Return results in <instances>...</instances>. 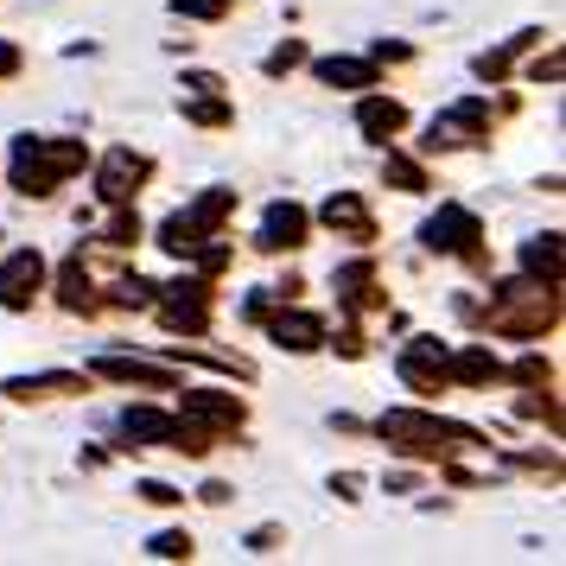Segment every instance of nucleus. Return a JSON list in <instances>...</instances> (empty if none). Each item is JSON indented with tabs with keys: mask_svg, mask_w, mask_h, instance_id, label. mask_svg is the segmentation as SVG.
Listing matches in <instances>:
<instances>
[{
	"mask_svg": "<svg viewBox=\"0 0 566 566\" xmlns=\"http://www.w3.org/2000/svg\"><path fill=\"white\" fill-rule=\"evenodd\" d=\"M376 439L395 446L401 459H452L464 446H484L490 433L459 427V420H446L433 408H388V413H376Z\"/></svg>",
	"mask_w": 566,
	"mask_h": 566,
	"instance_id": "obj_1",
	"label": "nucleus"
},
{
	"mask_svg": "<svg viewBox=\"0 0 566 566\" xmlns=\"http://www.w3.org/2000/svg\"><path fill=\"white\" fill-rule=\"evenodd\" d=\"M478 325L490 337H547L560 325V286L528 281V274L522 281H503L490 293V306L478 312Z\"/></svg>",
	"mask_w": 566,
	"mask_h": 566,
	"instance_id": "obj_2",
	"label": "nucleus"
},
{
	"mask_svg": "<svg viewBox=\"0 0 566 566\" xmlns=\"http://www.w3.org/2000/svg\"><path fill=\"white\" fill-rule=\"evenodd\" d=\"M90 166V147L83 140H45V134H20L13 140V166H7V185L20 198H52L64 179H77Z\"/></svg>",
	"mask_w": 566,
	"mask_h": 566,
	"instance_id": "obj_3",
	"label": "nucleus"
},
{
	"mask_svg": "<svg viewBox=\"0 0 566 566\" xmlns=\"http://www.w3.org/2000/svg\"><path fill=\"white\" fill-rule=\"evenodd\" d=\"M420 242H427V255H459L464 268H478V274L490 268L484 223H478V210H464V205H439V217L420 223Z\"/></svg>",
	"mask_w": 566,
	"mask_h": 566,
	"instance_id": "obj_4",
	"label": "nucleus"
},
{
	"mask_svg": "<svg viewBox=\"0 0 566 566\" xmlns=\"http://www.w3.org/2000/svg\"><path fill=\"white\" fill-rule=\"evenodd\" d=\"M210 300H217V293H210L205 274H179L172 286H159L154 312L172 337H205L210 332Z\"/></svg>",
	"mask_w": 566,
	"mask_h": 566,
	"instance_id": "obj_5",
	"label": "nucleus"
},
{
	"mask_svg": "<svg viewBox=\"0 0 566 566\" xmlns=\"http://www.w3.org/2000/svg\"><path fill=\"white\" fill-rule=\"evenodd\" d=\"M179 420H191L210 439H235L242 420H249V401L230 395V388H179Z\"/></svg>",
	"mask_w": 566,
	"mask_h": 566,
	"instance_id": "obj_6",
	"label": "nucleus"
},
{
	"mask_svg": "<svg viewBox=\"0 0 566 566\" xmlns=\"http://www.w3.org/2000/svg\"><path fill=\"white\" fill-rule=\"evenodd\" d=\"M490 128H496V115H490L484 96H464V103H452L446 115H433V128H427V154H459V147H478V140H490Z\"/></svg>",
	"mask_w": 566,
	"mask_h": 566,
	"instance_id": "obj_7",
	"label": "nucleus"
},
{
	"mask_svg": "<svg viewBox=\"0 0 566 566\" xmlns=\"http://www.w3.org/2000/svg\"><path fill=\"white\" fill-rule=\"evenodd\" d=\"M261 325H268V337H274L281 350H293V357H312V350H325V344H332L325 318H318V312H306V306H293V300H281V306L268 312Z\"/></svg>",
	"mask_w": 566,
	"mask_h": 566,
	"instance_id": "obj_8",
	"label": "nucleus"
},
{
	"mask_svg": "<svg viewBox=\"0 0 566 566\" xmlns=\"http://www.w3.org/2000/svg\"><path fill=\"white\" fill-rule=\"evenodd\" d=\"M147 179H154V159L134 154V147H115V154L96 166V198H103L108 210H115V205H134Z\"/></svg>",
	"mask_w": 566,
	"mask_h": 566,
	"instance_id": "obj_9",
	"label": "nucleus"
},
{
	"mask_svg": "<svg viewBox=\"0 0 566 566\" xmlns=\"http://www.w3.org/2000/svg\"><path fill=\"white\" fill-rule=\"evenodd\" d=\"M312 235V210L293 205V198H281V205H268V217H261L255 230V249L261 255H300Z\"/></svg>",
	"mask_w": 566,
	"mask_h": 566,
	"instance_id": "obj_10",
	"label": "nucleus"
},
{
	"mask_svg": "<svg viewBox=\"0 0 566 566\" xmlns=\"http://www.w3.org/2000/svg\"><path fill=\"white\" fill-rule=\"evenodd\" d=\"M39 293H45V255L39 249H13L0 261V312H32Z\"/></svg>",
	"mask_w": 566,
	"mask_h": 566,
	"instance_id": "obj_11",
	"label": "nucleus"
},
{
	"mask_svg": "<svg viewBox=\"0 0 566 566\" xmlns=\"http://www.w3.org/2000/svg\"><path fill=\"white\" fill-rule=\"evenodd\" d=\"M332 293L344 312H388L382 300V281H376V255L363 249L357 261H344V268H332Z\"/></svg>",
	"mask_w": 566,
	"mask_h": 566,
	"instance_id": "obj_12",
	"label": "nucleus"
},
{
	"mask_svg": "<svg viewBox=\"0 0 566 566\" xmlns=\"http://www.w3.org/2000/svg\"><path fill=\"white\" fill-rule=\"evenodd\" d=\"M395 369H401V382H408L413 395H439V388H446V344H439V337H408L401 357H395Z\"/></svg>",
	"mask_w": 566,
	"mask_h": 566,
	"instance_id": "obj_13",
	"label": "nucleus"
},
{
	"mask_svg": "<svg viewBox=\"0 0 566 566\" xmlns=\"http://www.w3.org/2000/svg\"><path fill=\"white\" fill-rule=\"evenodd\" d=\"M357 134L376 140V147L401 140V134H408V103H401V96H382V90H363L357 96Z\"/></svg>",
	"mask_w": 566,
	"mask_h": 566,
	"instance_id": "obj_14",
	"label": "nucleus"
},
{
	"mask_svg": "<svg viewBox=\"0 0 566 566\" xmlns=\"http://www.w3.org/2000/svg\"><path fill=\"white\" fill-rule=\"evenodd\" d=\"M318 223H325L337 242H357V249L376 242V217H369V205H363L357 191H332V198L318 205Z\"/></svg>",
	"mask_w": 566,
	"mask_h": 566,
	"instance_id": "obj_15",
	"label": "nucleus"
},
{
	"mask_svg": "<svg viewBox=\"0 0 566 566\" xmlns=\"http://www.w3.org/2000/svg\"><path fill=\"white\" fill-rule=\"evenodd\" d=\"M7 401H57V395H90V369H39V376H7Z\"/></svg>",
	"mask_w": 566,
	"mask_h": 566,
	"instance_id": "obj_16",
	"label": "nucleus"
},
{
	"mask_svg": "<svg viewBox=\"0 0 566 566\" xmlns=\"http://www.w3.org/2000/svg\"><path fill=\"white\" fill-rule=\"evenodd\" d=\"M90 376H103V382L154 388V395H179V376H172L166 363H147V357H96V363H90Z\"/></svg>",
	"mask_w": 566,
	"mask_h": 566,
	"instance_id": "obj_17",
	"label": "nucleus"
},
{
	"mask_svg": "<svg viewBox=\"0 0 566 566\" xmlns=\"http://www.w3.org/2000/svg\"><path fill=\"white\" fill-rule=\"evenodd\" d=\"M57 306L71 312V318H96L103 312V300H96V274H90V261L77 255H64V268H57Z\"/></svg>",
	"mask_w": 566,
	"mask_h": 566,
	"instance_id": "obj_18",
	"label": "nucleus"
},
{
	"mask_svg": "<svg viewBox=\"0 0 566 566\" xmlns=\"http://www.w3.org/2000/svg\"><path fill=\"white\" fill-rule=\"evenodd\" d=\"M312 64V57H306ZM312 77L325 83V90H382V64H376V57H318V64H312Z\"/></svg>",
	"mask_w": 566,
	"mask_h": 566,
	"instance_id": "obj_19",
	"label": "nucleus"
},
{
	"mask_svg": "<svg viewBox=\"0 0 566 566\" xmlns=\"http://www.w3.org/2000/svg\"><path fill=\"white\" fill-rule=\"evenodd\" d=\"M446 382L490 388V382H503V363H496L490 344H464V350H446Z\"/></svg>",
	"mask_w": 566,
	"mask_h": 566,
	"instance_id": "obj_20",
	"label": "nucleus"
},
{
	"mask_svg": "<svg viewBox=\"0 0 566 566\" xmlns=\"http://www.w3.org/2000/svg\"><path fill=\"white\" fill-rule=\"evenodd\" d=\"M522 274H528V281H547V286L566 281V268H560V230L528 235V242H522Z\"/></svg>",
	"mask_w": 566,
	"mask_h": 566,
	"instance_id": "obj_21",
	"label": "nucleus"
},
{
	"mask_svg": "<svg viewBox=\"0 0 566 566\" xmlns=\"http://www.w3.org/2000/svg\"><path fill=\"white\" fill-rule=\"evenodd\" d=\"M382 179L395 185V191H408V198H420V191H433V179H427V166L413 154H401L395 140H388V154H382Z\"/></svg>",
	"mask_w": 566,
	"mask_h": 566,
	"instance_id": "obj_22",
	"label": "nucleus"
},
{
	"mask_svg": "<svg viewBox=\"0 0 566 566\" xmlns=\"http://www.w3.org/2000/svg\"><path fill=\"white\" fill-rule=\"evenodd\" d=\"M205 242H210V235L191 223V210H172V217L159 223V249H166V255H179V261H191Z\"/></svg>",
	"mask_w": 566,
	"mask_h": 566,
	"instance_id": "obj_23",
	"label": "nucleus"
},
{
	"mask_svg": "<svg viewBox=\"0 0 566 566\" xmlns=\"http://www.w3.org/2000/svg\"><path fill=\"white\" fill-rule=\"evenodd\" d=\"M230 217H235V191H230V185H210L205 198L191 205V223H198L205 235H223V223H230Z\"/></svg>",
	"mask_w": 566,
	"mask_h": 566,
	"instance_id": "obj_24",
	"label": "nucleus"
},
{
	"mask_svg": "<svg viewBox=\"0 0 566 566\" xmlns=\"http://www.w3.org/2000/svg\"><path fill=\"white\" fill-rule=\"evenodd\" d=\"M154 300H159V286L147 281V274H122L103 306H115V312H154Z\"/></svg>",
	"mask_w": 566,
	"mask_h": 566,
	"instance_id": "obj_25",
	"label": "nucleus"
},
{
	"mask_svg": "<svg viewBox=\"0 0 566 566\" xmlns=\"http://www.w3.org/2000/svg\"><path fill=\"white\" fill-rule=\"evenodd\" d=\"M185 122H198V128H230L235 108L223 96H198V90H185Z\"/></svg>",
	"mask_w": 566,
	"mask_h": 566,
	"instance_id": "obj_26",
	"label": "nucleus"
},
{
	"mask_svg": "<svg viewBox=\"0 0 566 566\" xmlns=\"http://www.w3.org/2000/svg\"><path fill=\"white\" fill-rule=\"evenodd\" d=\"M103 249H134L140 242V217H134V205H115V217H108V230L96 235Z\"/></svg>",
	"mask_w": 566,
	"mask_h": 566,
	"instance_id": "obj_27",
	"label": "nucleus"
},
{
	"mask_svg": "<svg viewBox=\"0 0 566 566\" xmlns=\"http://www.w3.org/2000/svg\"><path fill=\"white\" fill-rule=\"evenodd\" d=\"M261 71H268L274 83H281V77H293V71H306V45H300V39H281L274 52L261 57Z\"/></svg>",
	"mask_w": 566,
	"mask_h": 566,
	"instance_id": "obj_28",
	"label": "nucleus"
},
{
	"mask_svg": "<svg viewBox=\"0 0 566 566\" xmlns=\"http://www.w3.org/2000/svg\"><path fill=\"white\" fill-rule=\"evenodd\" d=\"M147 554H154V560H191L198 541H191V528H159V535L147 541Z\"/></svg>",
	"mask_w": 566,
	"mask_h": 566,
	"instance_id": "obj_29",
	"label": "nucleus"
},
{
	"mask_svg": "<svg viewBox=\"0 0 566 566\" xmlns=\"http://www.w3.org/2000/svg\"><path fill=\"white\" fill-rule=\"evenodd\" d=\"M510 382H522V388H554V363L541 357V350H528V357H515V369H503Z\"/></svg>",
	"mask_w": 566,
	"mask_h": 566,
	"instance_id": "obj_30",
	"label": "nucleus"
},
{
	"mask_svg": "<svg viewBox=\"0 0 566 566\" xmlns=\"http://www.w3.org/2000/svg\"><path fill=\"white\" fill-rule=\"evenodd\" d=\"M134 496H140L147 510H179V503H185V490L159 484V478H140V484H134Z\"/></svg>",
	"mask_w": 566,
	"mask_h": 566,
	"instance_id": "obj_31",
	"label": "nucleus"
},
{
	"mask_svg": "<svg viewBox=\"0 0 566 566\" xmlns=\"http://www.w3.org/2000/svg\"><path fill=\"white\" fill-rule=\"evenodd\" d=\"M471 71H478V77H484V83H503V77H510V71H515L510 45H496V52H478V57H471Z\"/></svg>",
	"mask_w": 566,
	"mask_h": 566,
	"instance_id": "obj_32",
	"label": "nucleus"
},
{
	"mask_svg": "<svg viewBox=\"0 0 566 566\" xmlns=\"http://www.w3.org/2000/svg\"><path fill=\"white\" fill-rule=\"evenodd\" d=\"M172 13H185V20H223L230 0H172Z\"/></svg>",
	"mask_w": 566,
	"mask_h": 566,
	"instance_id": "obj_33",
	"label": "nucleus"
},
{
	"mask_svg": "<svg viewBox=\"0 0 566 566\" xmlns=\"http://www.w3.org/2000/svg\"><path fill=\"white\" fill-rule=\"evenodd\" d=\"M528 77H535V83H560V77H566L560 45H547V57H535V64H528Z\"/></svg>",
	"mask_w": 566,
	"mask_h": 566,
	"instance_id": "obj_34",
	"label": "nucleus"
},
{
	"mask_svg": "<svg viewBox=\"0 0 566 566\" xmlns=\"http://www.w3.org/2000/svg\"><path fill=\"white\" fill-rule=\"evenodd\" d=\"M281 541H286V528H281V522H261V528H249V554H274Z\"/></svg>",
	"mask_w": 566,
	"mask_h": 566,
	"instance_id": "obj_35",
	"label": "nucleus"
},
{
	"mask_svg": "<svg viewBox=\"0 0 566 566\" xmlns=\"http://www.w3.org/2000/svg\"><path fill=\"white\" fill-rule=\"evenodd\" d=\"M515 471H535V478H554V471H560V459H554V452H515Z\"/></svg>",
	"mask_w": 566,
	"mask_h": 566,
	"instance_id": "obj_36",
	"label": "nucleus"
},
{
	"mask_svg": "<svg viewBox=\"0 0 566 566\" xmlns=\"http://www.w3.org/2000/svg\"><path fill=\"white\" fill-rule=\"evenodd\" d=\"M20 64H27V52H20L13 39H0V83H13V77H20Z\"/></svg>",
	"mask_w": 566,
	"mask_h": 566,
	"instance_id": "obj_37",
	"label": "nucleus"
},
{
	"mask_svg": "<svg viewBox=\"0 0 566 566\" xmlns=\"http://www.w3.org/2000/svg\"><path fill=\"white\" fill-rule=\"evenodd\" d=\"M332 350H337V357H350V363H357L363 350H369V344H363V332H357V325H344V332H337V344H332Z\"/></svg>",
	"mask_w": 566,
	"mask_h": 566,
	"instance_id": "obj_38",
	"label": "nucleus"
},
{
	"mask_svg": "<svg viewBox=\"0 0 566 566\" xmlns=\"http://www.w3.org/2000/svg\"><path fill=\"white\" fill-rule=\"evenodd\" d=\"M185 90H198V96H223V77H217V71H191Z\"/></svg>",
	"mask_w": 566,
	"mask_h": 566,
	"instance_id": "obj_39",
	"label": "nucleus"
},
{
	"mask_svg": "<svg viewBox=\"0 0 566 566\" xmlns=\"http://www.w3.org/2000/svg\"><path fill=\"white\" fill-rule=\"evenodd\" d=\"M357 490H363V478H357V471H332V496H344V503H357Z\"/></svg>",
	"mask_w": 566,
	"mask_h": 566,
	"instance_id": "obj_40",
	"label": "nucleus"
},
{
	"mask_svg": "<svg viewBox=\"0 0 566 566\" xmlns=\"http://www.w3.org/2000/svg\"><path fill=\"white\" fill-rule=\"evenodd\" d=\"M369 57H376V64H408L413 45H388V39H382V45H369Z\"/></svg>",
	"mask_w": 566,
	"mask_h": 566,
	"instance_id": "obj_41",
	"label": "nucleus"
},
{
	"mask_svg": "<svg viewBox=\"0 0 566 566\" xmlns=\"http://www.w3.org/2000/svg\"><path fill=\"white\" fill-rule=\"evenodd\" d=\"M230 496H235V490L223 484V478H210V484L198 490V503H210V510H223V503H230Z\"/></svg>",
	"mask_w": 566,
	"mask_h": 566,
	"instance_id": "obj_42",
	"label": "nucleus"
}]
</instances>
